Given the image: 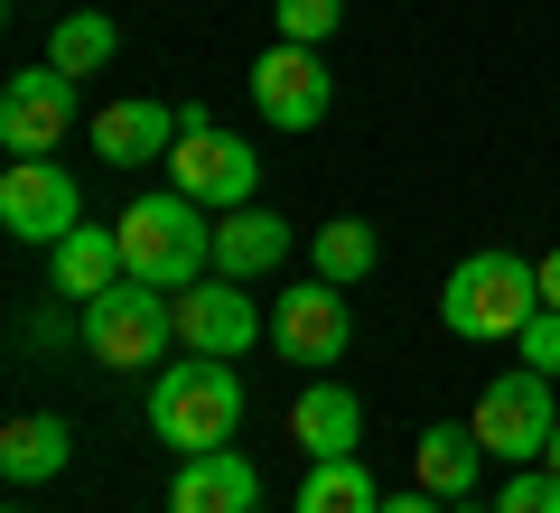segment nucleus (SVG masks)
<instances>
[{
	"label": "nucleus",
	"mask_w": 560,
	"mask_h": 513,
	"mask_svg": "<svg viewBox=\"0 0 560 513\" xmlns=\"http://www.w3.org/2000/svg\"><path fill=\"white\" fill-rule=\"evenodd\" d=\"M215 206H197L187 187H160V197H131L121 206V271L150 280V290H187V280L215 271Z\"/></svg>",
	"instance_id": "obj_1"
},
{
	"label": "nucleus",
	"mask_w": 560,
	"mask_h": 513,
	"mask_svg": "<svg viewBox=\"0 0 560 513\" xmlns=\"http://www.w3.org/2000/svg\"><path fill=\"white\" fill-rule=\"evenodd\" d=\"M448 513H495V504H477V494H458V504H448Z\"/></svg>",
	"instance_id": "obj_27"
},
{
	"label": "nucleus",
	"mask_w": 560,
	"mask_h": 513,
	"mask_svg": "<svg viewBox=\"0 0 560 513\" xmlns=\"http://www.w3.org/2000/svg\"><path fill=\"white\" fill-rule=\"evenodd\" d=\"M253 178H261L253 140H234V131H215L206 113H187L178 150H168V187H187L197 206H215V215H234V206H253Z\"/></svg>",
	"instance_id": "obj_7"
},
{
	"label": "nucleus",
	"mask_w": 560,
	"mask_h": 513,
	"mask_svg": "<svg viewBox=\"0 0 560 513\" xmlns=\"http://www.w3.org/2000/svg\"><path fill=\"white\" fill-rule=\"evenodd\" d=\"M533 308H541V261H523V253H467L458 271H448V290H440V327L477 336V346L523 336Z\"/></svg>",
	"instance_id": "obj_2"
},
{
	"label": "nucleus",
	"mask_w": 560,
	"mask_h": 513,
	"mask_svg": "<svg viewBox=\"0 0 560 513\" xmlns=\"http://www.w3.org/2000/svg\"><path fill=\"white\" fill-rule=\"evenodd\" d=\"M150 430H160L178 457H197V448H234V430H243V374H234L224 355H187V364H168V374L150 383Z\"/></svg>",
	"instance_id": "obj_3"
},
{
	"label": "nucleus",
	"mask_w": 560,
	"mask_h": 513,
	"mask_svg": "<svg viewBox=\"0 0 560 513\" xmlns=\"http://www.w3.org/2000/svg\"><path fill=\"white\" fill-rule=\"evenodd\" d=\"M0 224L20 243H66L84 224V197H75V178H66L57 159H10L0 168Z\"/></svg>",
	"instance_id": "obj_9"
},
{
	"label": "nucleus",
	"mask_w": 560,
	"mask_h": 513,
	"mask_svg": "<svg viewBox=\"0 0 560 513\" xmlns=\"http://www.w3.org/2000/svg\"><path fill=\"white\" fill-rule=\"evenodd\" d=\"M47 271H57V299H103L121 280V234L113 224H75L66 243H47Z\"/></svg>",
	"instance_id": "obj_17"
},
{
	"label": "nucleus",
	"mask_w": 560,
	"mask_h": 513,
	"mask_svg": "<svg viewBox=\"0 0 560 513\" xmlns=\"http://www.w3.org/2000/svg\"><path fill=\"white\" fill-rule=\"evenodd\" d=\"M290 448H308V457H355V448H364V401L346 393V383H308V393L290 401Z\"/></svg>",
	"instance_id": "obj_15"
},
{
	"label": "nucleus",
	"mask_w": 560,
	"mask_h": 513,
	"mask_svg": "<svg viewBox=\"0 0 560 513\" xmlns=\"http://www.w3.org/2000/svg\"><path fill=\"white\" fill-rule=\"evenodd\" d=\"M253 103H261V121H280V131L327 121V66H318V47L271 38V47H261V66H253Z\"/></svg>",
	"instance_id": "obj_11"
},
{
	"label": "nucleus",
	"mask_w": 560,
	"mask_h": 513,
	"mask_svg": "<svg viewBox=\"0 0 560 513\" xmlns=\"http://www.w3.org/2000/svg\"><path fill=\"white\" fill-rule=\"evenodd\" d=\"M541 467H551V476H560V430H551V448H541Z\"/></svg>",
	"instance_id": "obj_28"
},
{
	"label": "nucleus",
	"mask_w": 560,
	"mask_h": 513,
	"mask_svg": "<svg viewBox=\"0 0 560 513\" xmlns=\"http://www.w3.org/2000/svg\"><path fill=\"white\" fill-rule=\"evenodd\" d=\"M168 308H178V346L187 355H253V346H271V317L243 299V280H224V271H206V280H187V290H168Z\"/></svg>",
	"instance_id": "obj_6"
},
{
	"label": "nucleus",
	"mask_w": 560,
	"mask_h": 513,
	"mask_svg": "<svg viewBox=\"0 0 560 513\" xmlns=\"http://www.w3.org/2000/svg\"><path fill=\"white\" fill-rule=\"evenodd\" d=\"M477 467H486V439H477V420H430V430L411 439V476L440 504H458V494H477Z\"/></svg>",
	"instance_id": "obj_14"
},
{
	"label": "nucleus",
	"mask_w": 560,
	"mask_h": 513,
	"mask_svg": "<svg viewBox=\"0 0 560 513\" xmlns=\"http://www.w3.org/2000/svg\"><path fill=\"white\" fill-rule=\"evenodd\" d=\"M66 457H75V430L57 411H28L0 430V476L10 486H47V476H66Z\"/></svg>",
	"instance_id": "obj_18"
},
{
	"label": "nucleus",
	"mask_w": 560,
	"mask_h": 513,
	"mask_svg": "<svg viewBox=\"0 0 560 513\" xmlns=\"http://www.w3.org/2000/svg\"><path fill=\"white\" fill-rule=\"evenodd\" d=\"M290 513H383V486H374L364 457H308L300 504H290Z\"/></svg>",
	"instance_id": "obj_19"
},
{
	"label": "nucleus",
	"mask_w": 560,
	"mask_h": 513,
	"mask_svg": "<svg viewBox=\"0 0 560 513\" xmlns=\"http://www.w3.org/2000/svg\"><path fill=\"white\" fill-rule=\"evenodd\" d=\"M308 253H318V280H337V290H346V280L374 271L383 243H374V224H364V215H337V224H318V243H308Z\"/></svg>",
	"instance_id": "obj_21"
},
{
	"label": "nucleus",
	"mask_w": 560,
	"mask_h": 513,
	"mask_svg": "<svg viewBox=\"0 0 560 513\" xmlns=\"http://www.w3.org/2000/svg\"><path fill=\"white\" fill-rule=\"evenodd\" d=\"M84 346H94V364H113V374H150V364L178 346V308H168V290H150V280L121 271L103 299H84Z\"/></svg>",
	"instance_id": "obj_4"
},
{
	"label": "nucleus",
	"mask_w": 560,
	"mask_h": 513,
	"mask_svg": "<svg viewBox=\"0 0 560 513\" xmlns=\"http://www.w3.org/2000/svg\"><path fill=\"white\" fill-rule=\"evenodd\" d=\"M290 243H300V234H290L271 206H234V215L215 224V271H224V280H261V271H280Z\"/></svg>",
	"instance_id": "obj_16"
},
{
	"label": "nucleus",
	"mask_w": 560,
	"mask_h": 513,
	"mask_svg": "<svg viewBox=\"0 0 560 513\" xmlns=\"http://www.w3.org/2000/svg\"><path fill=\"white\" fill-rule=\"evenodd\" d=\"M337 10H346V0H271V20H280L290 47H318L327 28H337Z\"/></svg>",
	"instance_id": "obj_23"
},
{
	"label": "nucleus",
	"mask_w": 560,
	"mask_h": 513,
	"mask_svg": "<svg viewBox=\"0 0 560 513\" xmlns=\"http://www.w3.org/2000/svg\"><path fill=\"white\" fill-rule=\"evenodd\" d=\"M113 20H103V10H66L57 28H47V66H57V75H103V66H113Z\"/></svg>",
	"instance_id": "obj_20"
},
{
	"label": "nucleus",
	"mask_w": 560,
	"mask_h": 513,
	"mask_svg": "<svg viewBox=\"0 0 560 513\" xmlns=\"http://www.w3.org/2000/svg\"><path fill=\"white\" fill-rule=\"evenodd\" d=\"M495 513H560V476L551 467H504Z\"/></svg>",
	"instance_id": "obj_22"
},
{
	"label": "nucleus",
	"mask_w": 560,
	"mask_h": 513,
	"mask_svg": "<svg viewBox=\"0 0 560 513\" xmlns=\"http://www.w3.org/2000/svg\"><path fill=\"white\" fill-rule=\"evenodd\" d=\"M383 513H448V504H440L430 486H420V494H383Z\"/></svg>",
	"instance_id": "obj_25"
},
{
	"label": "nucleus",
	"mask_w": 560,
	"mask_h": 513,
	"mask_svg": "<svg viewBox=\"0 0 560 513\" xmlns=\"http://www.w3.org/2000/svg\"><path fill=\"white\" fill-rule=\"evenodd\" d=\"M253 504H261V476L234 448H197L168 476V513H253Z\"/></svg>",
	"instance_id": "obj_12"
},
{
	"label": "nucleus",
	"mask_w": 560,
	"mask_h": 513,
	"mask_svg": "<svg viewBox=\"0 0 560 513\" xmlns=\"http://www.w3.org/2000/svg\"><path fill=\"white\" fill-rule=\"evenodd\" d=\"M514 346H523V364H533V374H560V308H533V327H523Z\"/></svg>",
	"instance_id": "obj_24"
},
{
	"label": "nucleus",
	"mask_w": 560,
	"mask_h": 513,
	"mask_svg": "<svg viewBox=\"0 0 560 513\" xmlns=\"http://www.w3.org/2000/svg\"><path fill=\"white\" fill-rule=\"evenodd\" d=\"M66 121H75V75L28 66V75L0 84V150H10V159H47L66 140Z\"/></svg>",
	"instance_id": "obj_10"
},
{
	"label": "nucleus",
	"mask_w": 560,
	"mask_h": 513,
	"mask_svg": "<svg viewBox=\"0 0 560 513\" xmlns=\"http://www.w3.org/2000/svg\"><path fill=\"white\" fill-rule=\"evenodd\" d=\"M178 131H187V121L168 113V103H150V94L103 103V113H94V159H113V168H150V159L178 150Z\"/></svg>",
	"instance_id": "obj_13"
},
{
	"label": "nucleus",
	"mask_w": 560,
	"mask_h": 513,
	"mask_svg": "<svg viewBox=\"0 0 560 513\" xmlns=\"http://www.w3.org/2000/svg\"><path fill=\"white\" fill-rule=\"evenodd\" d=\"M541 308H560V243L541 253Z\"/></svg>",
	"instance_id": "obj_26"
},
{
	"label": "nucleus",
	"mask_w": 560,
	"mask_h": 513,
	"mask_svg": "<svg viewBox=\"0 0 560 513\" xmlns=\"http://www.w3.org/2000/svg\"><path fill=\"white\" fill-rule=\"evenodd\" d=\"M346 346H355V308H346L337 280H300V290H280V308H271V355L280 364L327 374V364H346Z\"/></svg>",
	"instance_id": "obj_8"
},
{
	"label": "nucleus",
	"mask_w": 560,
	"mask_h": 513,
	"mask_svg": "<svg viewBox=\"0 0 560 513\" xmlns=\"http://www.w3.org/2000/svg\"><path fill=\"white\" fill-rule=\"evenodd\" d=\"M477 439H486V457L495 467H541V448H551V430H560V411H551V374H495L477 393Z\"/></svg>",
	"instance_id": "obj_5"
},
{
	"label": "nucleus",
	"mask_w": 560,
	"mask_h": 513,
	"mask_svg": "<svg viewBox=\"0 0 560 513\" xmlns=\"http://www.w3.org/2000/svg\"><path fill=\"white\" fill-rule=\"evenodd\" d=\"M10 513H20V504H10Z\"/></svg>",
	"instance_id": "obj_29"
}]
</instances>
